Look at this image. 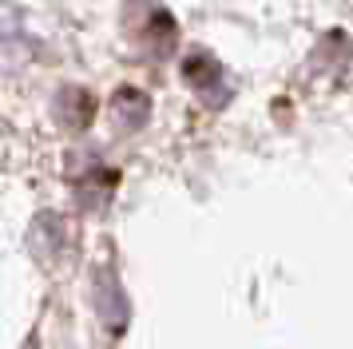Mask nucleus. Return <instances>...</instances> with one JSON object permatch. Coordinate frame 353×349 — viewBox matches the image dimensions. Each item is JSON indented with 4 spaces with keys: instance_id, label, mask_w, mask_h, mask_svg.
I'll return each mask as SVG.
<instances>
[{
    "instance_id": "1",
    "label": "nucleus",
    "mask_w": 353,
    "mask_h": 349,
    "mask_svg": "<svg viewBox=\"0 0 353 349\" xmlns=\"http://www.w3.org/2000/svg\"><path fill=\"white\" fill-rule=\"evenodd\" d=\"M183 76H187V83H191L203 99H207L210 108H223L226 99H230L223 63L214 60L210 52H191V56L183 60Z\"/></svg>"
},
{
    "instance_id": "2",
    "label": "nucleus",
    "mask_w": 353,
    "mask_h": 349,
    "mask_svg": "<svg viewBox=\"0 0 353 349\" xmlns=\"http://www.w3.org/2000/svg\"><path fill=\"white\" fill-rule=\"evenodd\" d=\"M147 111H151V103H147L143 92H135V88H119L112 99V115L119 119L123 127H143Z\"/></svg>"
}]
</instances>
